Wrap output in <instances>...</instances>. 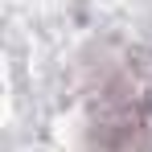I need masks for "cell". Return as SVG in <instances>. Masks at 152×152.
<instances>
[{
	"label": "cell",
	"instance_id": "6da1fadb",
	"mask_svg": "<svg viewBox=\"0 0 152 152\" xmlns=\"http://www.w3.org/2000/svg\"><path fill=\"white\" fill-rule=\"evenodd\" d=\"M152 144V58L140 50H99L86 78V148L148 152Z\"/></svg>",
	"mask_w": 152,
	"mask_h": 152
}]
</instances>
